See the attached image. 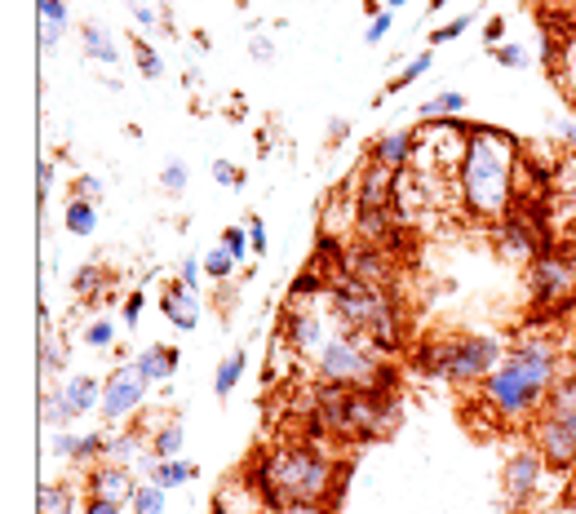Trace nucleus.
<instances>
[{
    "label": "nucleus",
    "mask_w": 576,
    "mask_h": 514,
    "mask_svg": "<svg viewBox=\"0 0 576 514\" xmlns=\"http://www.w3.org/2000/svg\"><path fill=\"white\" fill-rule=\"evenodd\" d=\"M182 444H187V435H182V426H178V421H164V426L151 430V457H156V461L178 457Z\"/></svg>",
    "instance_id": "obj_26"
},
{
    "label": "nucleus",
    "mask_w": 576,
    "mask_h": 514,
    "mask_svg": "<svg viewBox=\"0 0 576 514\" xmlns=\"http://www.w3.org/2000/svg\"><path fill=\"white\" fill-rule=\"evenodd\" d=\"M501 342L488 333H444L430 337L413 351V364L421 373H435L452 386H479L492 368L501 364Z\"/></svg>",
    "instance_id": "obj_6"
},
{
    "label": "nucleus",
    "mask_w": 576,
    "mask_h": 514,
    "mask_svg": "<svg viewBox=\"0 0 576 514\" xmlns=\"http://www.w3.org/2000/svg\"><path fill=\"white\" fill-rule=\"evenodd\" d=\"M71 200H102V182L98 178H89V173H85V178H76V191H71Z\"/></svg>",
    "instance_id": "obj_48"
},
{
    "label": "nucleus",
    "mask_w": 576,
    "mask_h": 514,
    "mask_svg": "<svg viewBox=\"0 0 576 514\" xmlns=\"http://www.w3.org/2000/svg\"><path fill=\"white\" fill-rule=\"evenodd\" d=\"M133 58H138V71H142L147 80H160V76H164V58L147 45V40H133Z\"/></svg>",
    "instance_id": "obj_36"
},
{
    "label": "nucleus",
    "mask_w": 576,
    "mask_h": 514,
    "mask_svg": "<svg viewBox=\"0 0 576 514\" xmlns=\"http://www.w3.org/2000/svg\"><path fill=\"white\" fill-rule=\"evenodd\" d=\"M249 58H253V63H275V40L262 36V32H253V40H249Z\"/></svg>",
    "instance_id": "obj_47"
},
{
    "label": "nucleus",
    "mask_w": 576,
    "mask_h": 514,
    "mask_svg": "<svg viewBox=\"0 0 576 514\" xmlns=\"http://www.w3.org/2000/svg\"><path fill=\"white\" fill-rule=\"evenodd\" d=\"M550 195H554V200H572V204H576V156H568V160L554 164Z\"/></svg>",
    "instance_id": "obj_29"
},
{
    "label": "nucleus",
    "mask_w": 576,
    "mask_h": 514,
    "mask_svg": "<svg viewBox=\"0 0 576 514\" xmlns=\"http://www.w3.org/2000/svg\"><path fill=\"white\" fill-rule=\"evenodd\" d=\"M147 390H151V377L129 359V364L111 368V377L102 382V408H98V413L107 421H125V417H133L142 408Z\"/></svg>",
    "instance_id": "obj_11"
},
{
    "label": "nucleus",
    "mask_w": 576,
    "mask_h": 514,
    "mask_svg": "<svg viewBox=\"0 0 576 514\" xmlns=\"http://www.w3.org/2000/svg\"><path fill=\"white\" fill-rule=\"evenodd\" d=\"M488 235H492V249H497L501 262H514V266H532L545 249V240L514 209L501 213L497 222H488Z\"/></svg>",
    "instance_id": "obj_12"
},
{
    "label": "nucleus",
    "mask_w": 576,
    "mask_h": 514,
    "mask_svg": "<svg viewBox=\"0 0 576 514\" xmlns=\"http://www.w3.org/2000/svg\"><path fill=\"white\" fill-rule=\"evenodd\" d=\"M563 244V249H568V257H572V266H576V226H572V231H568V240H559Z\"/></svg>",
    "instance_id": "obj_57"
},
{
    "label": "nucleus",
    "mask_w": 576,
    "mask_h": 514,
    "mask_svg": "<svg viewBox=\"0 0 576 514\" xmlns=\"http://www.w3.org/2000/svg\"><path fill=\"white\" fill-rule=\"evenodd\" d=\"M63 390H67L71 408H76V417H85V413H94V408H102V382H98L94 373H76V377H67Z\"/></svg>",
    "instance_id": "obj_20"
},
{
    "label": "nucleus",
    "mask_w": 576,
    "mask_h": 514,
    "mask_svg": "<svg viewBox=\"0 0 576 514\" xmlns=\"http://www.w3.org/2000/svg\"><path fill=\"white\" fill-rule=\"evenodd\" d=\"M519 142L506 129L479 125L466 138V160L457 169V191L470 218L497 222L501 213H510L514 191H519Z\"/></svg>",
    "instance_id": "obj_2"
},
{
    "label": "nucleus",
    "mask_w": 576,
    "mask_h": 514,
    "mask_svg": "<svg viewBox=\"0 0 576 514\" xmlns=\"http://www.w3.org/2000/svg\"><path fill=\"white\" fill-rule=\"evenodd\" d=\"M563 501H568V506L576 510V466L568 470V492H563Z\"/></svg>",
    "instance_id": "obj_55"
},
{
    "label": "nucleus",
    "mask_w": 576,
    "mask_h": 514,
    "mask_svg": "<svg viewBox=\"0 0 576 514\" xmlns=\"http://www.w3.org/2000/svg\"><path fill=\"white\" fill-rule=\"evenodd\" d=\"M430 67H435V54H417L413 63H408V67L399 71V76H395V80H390V85H386V94H399V89H408V85H413L417 76H426Z\"/></svg>",
    "instance_id": "obj_35"
},
{
    "label": "nucleus",
    "mask_w": 576,
    "mask_h": 514,
    "mask_svg": "<svg viewBox=\"0 0 576 514\" xmlns=\"http://www.w3.org/2000/svg\"><path fill=\"white\" fill-rule=\"evenodd\" d=\"M262 514H337V506H324V501H288V506L262 510Z\"/></svg>",
    "instance_id": "obj_43"
},
{
    "label": "nucleus",
    "mask_w": 576,
    "mask_h": 514,
    "mask_svg": "<svg viewBox=\"0 0 576 514\" xmlns=\"http://www.w3.org/2000/svg\"><path fill=\"white\" fill-rule=\"evenodd\" d=\"M213 182H218V187H231V191H240L244 187V169L240 164H231V160H213Z\"/></svg>",
    "instance_id": "obj_39"
},
{
    "label": "nucleus",
    "mask_w": 576,
    "mask_h": 514,
    "mask_svg": "<svg viewBox=\"0 0 576 514\" xmlns=\"http://www.w3.org/2000/svg\"><path fill=\"white\" fill-rule=\"evenodd\" d=\"M528 293H532V306H537L541 320H554V315L568 311L576 302V266L563 244L541 249V257L528 266Z\"/></svg>",
    "instance_id": "obj_10"
},
{
    "label": "nucleus",
    "mask_w": 576,
    "mask_h": 514,
    "mask_svg": "<svg viewBox=\"0 0 576 514\" xmlns=\"http://www.w3.org/2000/svg\"><path fill=\"white\" fill-rule=\"evenodd\" d=\"M311 413L320 421L324 439H386L399 426V395L373 386H337V382H315L311 390Z\"/></svg>",
    "instance_id": "obj_4"
},
{
    "label": "nucleus",
    "mask_w": 576,
    "mask_h": 514,
    "mask_svg": "<svg viewBox=\"0 0 576 514\" xmlns=\"http://www.w3.org/2000/svg\"><path fill=\"white\" fill-rule=\"evenodd\" d=\"M125 506H116V501H102V497H89L85 506H80V514H120Z\"/></svg>",
    "instance_id": "obj_52"
},
{
    "label": "nucleus",
    "mask_w": 576,
    "mask_h": 514,
    "mask_svg": "<svg viewBox=\"0 0 576 514\" xmlns=\"http://www.w3.org/2000/svg\"><path fill=\"white\" fill-rule=\"evenodd\" d=\"M448 5V0H430V9H426V14H439V9H444Z\"/></svg>",
    "instance_id": "obj_59"
},
{
    "label": "nucleus",
    "mask_w": 576,
    "mask_h": 514,
    "mask_svg": "<svg viewBox=\"0 0 576 514\" xmlns=\"http://www.w3.org/2000/svg\"><path fill=\"white\" fill-rule=\"evenodd\" d=\"M554 377H559V351H554V342L523 337L479 382V404L488 408L501 426H523V421L541 417Z\"/></svg>",
    "instance_id": "obj_1"
},
{
    "label": "nucleus",
    "mask_w": 576,
    "mask_h": 514,
    "mask_svg": "<svg viewBox=\"0 0 576 514\" xmlns=\"http://www.w3.org/2000/svg\"><path fill=\"white\" fill-rule=\"evenodd\" d=\"M532 448L541 452L545 470H554V475H568L576 466V368L554 377L550 399L532 426Z\"/></svg>",
    "instance_id": "obj_7"
},
{
    "label": "nucleus",
    "mask_w": 576,
    "mask_h": 514,
    "mask_svg": "<svg viewBox=\"0 0 576 514\" xmlns=\"http://www.w3.org/2000/svg\"><path fill=\"white\" fill-rule=\"evenodd\" d=\"M280 328H284V342L293 346L297 355H320V351H324V342H328L324 320H320V315H315L306 302H288V311H284Z\"/></svg>",
    "instance_id": "obj_13"
},
{
    "label": "nucleus",
    "mask_w": 576,
    "mask_h": 514,
    "mask_svg": "<svg viewBox=\"0 0 576 514\" xmlns=\"http://www.w3.org/2000/svg\"><path fill=\"white\" fill-rule=\"evenodd\" d=\"M67 0H40V49H54L67 32Z\"/></svg>",
    "instance_id": "obj_21"
},
{
    "label": "nucleus",
    "mask_w": 576,
    "mask_h": 514,
    "mask_svg": "<svg viewBox=\"0 0 576 514\" xmlns=\"http://www.w3.org/2000/svg\"><path fill=\"white\" fill-rule=\"evenodd\" d=\"M342 275H351V280H364V284H386L390 289V253L382 249V244H368V240H359L346 249L342 257Z\"/></svg>",
    "instance_id": "obj_16"
},
{
    "label": "nucleus",
    "mask_w": 576,
    "mask_h": 514,
    "mask_svg": "<svg viewBox=\"0 0 576 514\" xmlns=\"http://www.w3.org/2000/svg\"><path fill=\"white\" fill-rule=\"evenodd\" d=\"M399 5H408V0H386V9H399Z\"/></svg>",
    "instance_id": "obj_60"
},
{
    "label": "nucleus",
    "mask_w": 576,
    "mask_h": 514,
    "mask_svg": "<svg viewBox=\"0 0 576 514\" xmlns=\"http://www.w3.org/2000/svg\"><path fill=\"white\" fill-rule=\"evenodd\" d=\"M470 23H475V14H461V18H452V23L435 27V32H430V45H448V40H461V36L470 32Z\"/></svg>",
    "instance_id": "obj_38"
},
{
    "label": "nucleus",
    "mask_w": 576,
    "mask_h": 514,
    "mask_svg": "<svg viewBox=\"0 0 576 514\" xmlns=\"http://www.w3.org/2000/svg\"><path fill=\"white\" fill-rule=\"evenodd\" d=\"M133 364H138L151 382H169V377L178 373V364H182V351L178 346H147V351L133 355Z\"/></svg>",
    "instance_id": "obj_19"
},
{
    "label": "nucleus",
    "mask_w": 576,
    "mask_h": 514,
    "mask_svg": "<svg viewBox=\"0 0 576 514\" xmlns=\"http://www.w3.org/2000/svg\"><path fill=\"white\" fill-rule=\"evenodd\" d=\"M85 54L94 58V63H102V67H116V63H120L116 36H111L102 23H85Z\"/></svg>",
    "instance_id": "obj_23"
},
{
    "label": "nucleus",
    "mask_w": 576,
    "mask_h": 514,
    "mask_svg": "<svg viewBox=\"0 0 576 514\" xmlns=\"http://www.w3.org/2000/svg\"><path fill=\"white\" fill-rule=\"evenodd\" d=\"M107 284H111V275L102 271V266H85V271H76V293L89 297V302H98Z\"/></svg>",
    "instance_id": "obj_32"
},
{
    "label": "nucleus",
    "mask_w": 576,
    "mask_h": 514,
    "mask_svg": "<svg viewBox=\"0 0 576 514\" xmlns=\"http://www.w3.org/2000/svg\"><path fill=\"white\" fill-rule=\"evenodd\" d=\"M160 315H164V320H169L173 328H182V333H195V328H200V315H204L200 289H187L182 280L164 284V293H160Z\"/></svg>",
    "instance_id": "obj_17"
},
{
    "label": "nucleus",
    "mask_w": 576,
    "mask_h": 514,
    "mask_svg": "<svg viewBox=\"0 0 576 514\" xmlns=\"http://www.w3.org/2000/svg\"><path fill=\"white\" fill-rule=\"evenodd\" d=\"M563 142H568V147L576 151V120H568V125H563Z\"/></svg>",
    "instance_id": "obj_58"
},
{
    "label": "nucleus",
    "mask_w": 576,
    "mask_h": 514,
    "mask_svg": "<svg viewBox=\"0 0 576 514\" xmlns=\"http://www.w3.org/2000/svg\"><path fill=\"white\" fill-rule=\"evenodd\" d=\"M399 195H395V173L368 160L355 182V231L368 244H386L399 231Z\"/></svg>",
    "instance_id": "obj_8"
},
{
    "label": "nucleus",
    "mask_w": 576,
    "mask_h": 514,
    "mask_svg": "<svg viewBox=\"0 0 576 514\" xmlns=\"http://www.w3.org/2000/svg\"><path fill=\"white\" fill-rule=\"evenodd\" d=\"M133 514H164V488H156V483H138V492H133Z\"/></svg>",
    "instance_id": "obj_33"
},
{
    "label": "nucleus",
    "mask_w": 576,
    "mask_h": 514,
    "mask_svg": "<svg viewBox=\"0 0 576 514\" xmlns=\"http://www.w3.org/2000/svg\"><path fill=\"white\" fill-rule=\"evenodd\" d=\"M413 156H417V133L413 129H395V133H386V138H377L373 147H368V160L382 164V169H390V173L408 169Z\"/></svg>",
    "instance_id": "obj_18"
},
{
    "label": "nucleus",
    "mask_w": 576,
    "mask_h": 514,
    "mask_svg": "<svg viewBox=\"0 0 576 514\" xmlns=\"http://www.w3.org/2000/svg\"><path fill=\"white\" fill-rule=\"evenodd\" d=\"M200 275H204V262H195V257H182L178 280L187 284V289H200Z\"/></svg>",
    "instance_id": "obj_49"
},
{
    "label": "nucleus",
    "mask_w": 576,
    "mask_h": 514,
    "mask_svg": "<svg viewBox=\"0 0 576 514\" xmlns=\"http://www.w3.org/2000/svg\"><path fill=\"white\" fill-rule=\"evenodd\" d=\"M187 182H191V173H187V164H182V160H169L160 169V187L169 195H182V191H187Z\"/></svg>",
    "instance_id": "obj_37"
},
{
    "label": "nucleus",
    "mask_w": 576,
    "mask_h": 514,
    "mask_svg": "<svg viewBox=\"0 0 576 514\" xmlns=\"http://www.w3.org/2000/svg\"><path fill=\"white\" fill-rule=\"evenodd\" d=\"M457 111H466V94H457V89H444V94H435L430 102H421L417 116H421V120H448V116H457Z\"/></svg>",
    "instance_id": "obj_28"
},
{
    "label": "nucleus",
    "mask_w": 576,
    "mask_h": 514,
    "mask_svg": "<svg viewBox=\"0 0 576 514\" xmlns=\"http://www.w3.org/2000/svg\"><path fill=\"white\" fill-rule=\"evenodd\" d=\"M142 306H147V293H129V302H125V333H129V328H138Z\"/></svg>",
    "instance_id": "obj_50"
},
{
    "label": "nucleus",
    "mask_w": 576,
    "mask_h": 514,
    "mask_svg": "<svg viewBox=\"0 0 576 514\" xmlns=\"http://www.w3.org/2000/svg\"><path fill=\"white\" fill-rule=\"evenodd\" d=\"M49 187H54V169H49V164H40V200L49 195Z\"/></svg>",
    "instance_id": "obj_54"
},
{
    "label": "nucleus",
    "mask_w": 576,
    "mask_h": 514,
    "mask_svg": "<svg viewBox=\"0 0 576 514\" xmlns=\"http://www.w3.org/2000/svg\"><path fill=\"white\" fill-rule=\"evenodd\" d=\"M71 510H76V497H71L67 483L40 488V514H71Z\"/></svg>",
    "instance_id": "obj_31"
},
{
    "label": "nucleus",
    "mask_w": 576,
    "mask_h": 514,
    "mask_svg": "<svg viewBox=\"0 0 576 514\" xmlns=\"http://www.w3.org/2000/svg\"><path fill=\"white\" fill-rule=\"evenodd\" d=\"M40 421H45L49 430H67V421H76V408H71V399H67L63 386L45 395V404H40Z\"/></svg>",
    "instance_id": "obj_24"
},
{
    "label": "nucleus",
    "mask_w": 576,
    "mask_h": 514,
    "mask_svg": "<svg viewBox=\"0 0 576 514\" xmlns=\"http://www.w3.org/2000/svg\"><path fill=\"white\" fill-rule=\"evenodd\" d=\"M390 27H395V9H377V18L368 23V45H382L390 36Z\"/></svg>",
    "instance_id": "obj_44"
},
{
    "label": "nucleus",
    "mask_w": 576,
    "mask_h": 514,
    "mask_svg": "<svg viewBox=\"0 0 576 514\" xmlns=\"http://www.w3.org/2000/svg\"><path fill=\"white\" fill-rule=\"evenodd\" d=\"M333 475H337V461L320 452V444L288 439V444H275L271 452H262L244 479L262 497V510H275V506H288V501H324L328 506Z\"/></svg>",
    "instance_id": "obj_3"
},
{
    "label": "nucleus",
    "mask_w": 576,
    "mask_h": 514,
    "mask_svg": "<svg viewBox=\"0 0 576 514\" xmlns=\"http://www.w3.org/2000/svg\"><path fill=\"white\" fill-rule=\"evenodd\" d=\"M63 368H67V351L45 337V342H40V373H63Z\"/></svg>",
    "instance_id": "obj_40"
},
{
    "label": "nucleus",
    "mask_w": 576,
    "mask_h": 514,
    "mask_svg": "<svg viewBox=\"0 0 576 514\" xmlns=\"http://www.w3.org/2000/svg\"><path fill=\"white\" fill-rule=\"evenodd\" d=\"M328 138L342 142V138H346V120H333V125H328Z\"/></svg>",
    "instance_id": "obj_56"
},
{
    "label": "nucleus",
    "mask_w": 576,
    "mask_h": 514,
    "mask_svg": "<svg viewBox=\"0 0 576 514\" xmlns=\"http://www.w3.org/2000/svg\"><path fill=\"white\" fill-rule=\"evenodd\" d=\"M200 470L191 466V461H182V457H169V461H151V470H147V479L156 483V488H182V483H191Z\"/></svg>",
    "instance_id": "obj_22"
},
{
    "label": "nucleus",
    "mask_w": 576,
    "mask_h": 514,
    "mask_svg": "<svg viewBox=\"0 0 576 514\" xmlns=\"http://www.w3.org/2000/svg\"><path fill=\"white\" fill-rule=\"evenodd\" d=\"M249 222V244H253V253H266V222L262 218H244Z\"/></svg>",
    "instance_id": "obj_51"
},
{
    "label": "nucleus",
    "mask_w": 576,
    "mask_h": 514,
    "mask_svg": "<svg viewBox=\"0 0 576 514\" xmlns=\"http://www.w3.org/2000/svg\"><path fill=\"white\" fill-rule=\"evenodd\" d=\"M63 222H67L71 235H94L98 231V204L94 200H67Z\"/></svg>",
    "instance_id": "obj_27"
},
{
    "label": "nucleus",
    "mask_w": 576,
    "mask_h": 514,
    "mask_svg": "<svg viewBox=\"0 0 576 514\" xmlns=\"http://www.w3.org/2000/svg\"><path fill=\"white\" fill-rule=\"evenodd\" d=\"M382 364L386 359H377V351L368 346V337L351 333V328L328 333L324 351L315 355V373H320V382H337V386H373V377H377Z\"/></svg>",
    "instance_id": "obj_9"
},
{
    "label": "nucleus",
    "mask_w": 576,
    "mask_h": 514,
    "mask_svg": "<svg viewBox=\"0 0 576 514\" xmlns=\"http://www.w3.org/2000/svg\"><path fill=\"white\" fill-rule=\"evenodd\" d=\"M222 244H226V249H231V253L244 262V257L253 253V244H249V226H226V231H222Z\"/></svg>",
    "instance_id": "obj_41"
},
{
    "label": "nucleus",
    "mask_w": 576,
    "mask_h": 514,
    "mask_svg": "<svg viewBox=\"0 0 576 514\" xmlns=\"http://www.w3.org/2000/svg\"><path fill=\"white\" fill-rule=\"evenodd\" d=\"M541 479H545L541 452H537V448H519V452H514V457L506 461V497H510V506H514V510L528 506V501L537 497Z\"/></svg>",
    "instance_id": "obj_14"
},
{
    "label": "nucleus",
    "mask_w": 576,
    "mask_h": 514,
    "mask_svg": "<svg viewBox=\"0 0 576 514\" xmlns=\"http://www.w3.org/2000/svg\"><path fill=\"white\" fill-rule=\"evenodd\" d=\"M501 36H506V18H488V27H483V40H488L492 49H497Z\"/></svg>",
    "instance_id": "obj_53"
},
{
    "label": "nucleus",
    "mask_w": 576,
    "mask_h": 514,
    "mask_svg": "<svg viewBox=\"0 0 576 514\" xmlns=\"http://www.w3.org/2000/svg\"><path fill=\"white\" fill-rule=\"evenodd\" d=\"M129 14L138 27H147V32H156L164 23V0H129Z\"/></svg>",
    "instance_id": "obj_34"
},
{
    "label": "nucleus",
    "mask_w": 576,
    "mask_h": 514,
    "mask_svg": "<svg viewBox=\"0 0 576 514\" xmlns=\"http://www.w3.org/2000/svg\"><path fill=\"white\" fill-rule=\"evenodd\" d=\"M244 364H249V351H244V346H235V351L218 364V377H213V390H218V399H226V395L235 390V382L244 377Z\"/></svg>",
    "instance_id": "obj_25"
},
{
    "label": "nucleus",
    "mask_w": 576,
    "mask_h": 514,
    "mask_svg": "<svg viewBox=\"0 0 576 514\" xmlns=\"http://www.w3.org/2000/svg\"><path fill=\"white\" fill-rule=\"evenodd\" d=\"M85 492L102 501H116V506H129L133 492H138V479H133V466H120V461H94L85 470Z\"/></svg>",
    "instance_id": "obj_15"
},
{
    "label": "nucleus",
    "mask_w": 576,
    "mask_h": 514,
    "mask_svg": "<svg viewBox=\"0 0 576 514\" xmlns=\"http://www.w3.org/2000/svg\"><path fill=\"white\" fill-rule=\"evenodd\" d=\"M235 266H240V257L226 249V244H218V249L204 253V275H209V280H231Z\"/></svg>",
    "instance_id": "obj_30"
},
{
    "label": "nucleus",
    "mask_w": 576,
    "mask_h": 514,
    "mask_svg": "<svg viewBox=\"0 0 576 514\" xmlns=\"http://www.w3.org/2000/svg\"><path fill=\"white\" fill-rule=\"evenodd\" d=\"M492 58H497L501 67H528V49H523V45H497V49H492Z\"/></svg>",
    "instance_id": "obj_46"
},
{
    "label": "nucleus",
    "mask_w": 576,
    "mask_h": 514,
    "mask_svg": "<svg viewBox=\"0 0 576 514\" xmlns=\"http://www.w3.org/2000/svg\"><path fill=\"white\" fill-rule=\"evenodd\" d=\"M324 293L337 320L351 328V333L368 337V346L377 355H399L408 346V320H404V306H399L395 289L351 280V275H333Z\"/></svg>",
    "instance_id": "obj_5"
},
{
    "label": "nucleus",
    "mask_w": 576,
    "mask_h": 514,
    "mask_svg": "<svg viewBox=\"0 0 576 514\" xmlns=\"http://www.w3.org/2000/svg\"><path fill=\"white\" fill-rule=\"evenodd\" d=\"M85 342L98 346V351H107V346L116 342V324H111V320H94V324L85 328Z\"/></svg>",
    "instance_id": "obj_42"
},
{
    "label": "nucleus",
    "mask_w": 576,
    "mask_h": 514,
    "mask_svg": "<svg viewBox=\"0 0 576 514\" xmlns=\"http://www.w3.org/2000/svg\"><path fill=\"white\" fill-rule=\"evenodd\" d=\"M76 439L80 435H71V430H54V435H49V452H54V457H63V461H71V457H76Z\"/></svg>",
    "instance_id": "obj_45"
}]
</instances>
